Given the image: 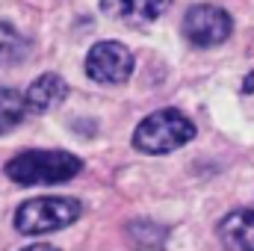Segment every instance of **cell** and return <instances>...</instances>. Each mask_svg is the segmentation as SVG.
Listing matches in <instances>:
<instances>
[{
  "instance_id": "11",
  "label": "cell",
  "mask_w": 254,
  "mask_h": 251,
  "mask_svg": "<svg viewBox=\"0 0 254 251\" xmlns=\"http://www.w3.org/2000/svg\"><path fill=\"white\" fill-rule=\"evenodd\" d=\"M18 51H21V36L9 24H0V60H9Z\"/></svg>"
},
{
  "instance_id": "6",
  "label": "cell",
  "mask_w": 254,
  "mask_h": 251,
  "mask_svg": "<svg viewBox=\"0 0 254 251\" xmlns=\"http://www.w3.org/2000/svg\"><path fill=\"white\" fill-rule=\"evenodd\" d=\"M219 243L228 251H254V210H234L228 213L219 228Z\"/></svg>"
},
{
  "instance_id": "5",
  "label": "cell",
  "mask_w": 254,
  "mask_h": 251,
  "mask_svg": "<svg viewBox=\"0 0 254 251\" xmlns=\"http://www.w3.org/2000/svg\"><path fill=\"white\" fill-rule=\"evenodd\" d=\"M86 74L101 86L127 83L133 74V54L122 42H98L86 57Z\"/></svg>"
},
{
  "instance_id": "13",
  "label": "cell",
  "mask_w": 254,
  "mask_h": 251,
  "mask_svg": "<svg viewBox=\"0 0 254 251\" xmlns=\"http://www.w3.org/2000/svg\"><path fill=\"white\" fill-rule=\"evenodd\" d=\"M243 92H246V95H254V71L243 80Z\"/></svg>"
},
{
  "instance_id": "9",
  "label": "cell",
  "mask_w": 254,
  "mask_h": 251,
  "mask_svg": "<svg viewBox=\"0 0 254 251\" xmlns=\"http://www.w3.org/2000/svg\"><path fill=\"white\" fill-rule=\"evenodd\" d=\"M166 228L163 225H157V222H148V219H139V222H130L127 225V240H130V246L139 251H157L163 249V243H166Z\"/></svg>"
},
{
  "instance_id": "3",
  "label": "cell",
  "mask_w": 254,
  "mask_h": 251,
  "mask_svg": "<svg viewBox=\"0 0 254 251\" xmlns=\"http://www.w3.org/2000/svg\"><path fill=\"white\" fill-rule=\"evenodd\" d=\"M80 219V201L74 198H30L15 210V228L27 237L63 231Z\"/></svg>"
},
{
  "instance_id": "7",
  "label": "cell",
  "mask_w": 254,
  "mask_h": 251,
  "mask_svg": "<svg viewBox=\"0 0 254 251\" xmlns=\"http://www.w3.org/2000/svg\"><path fill=\"white\" fill-rule=\"evenodd\" d=\"M65 95H68V83H65L60 74H42L27 89L24 101H27V110L30 113H45V110H54L57 104H63Z\"/></svg>"
},
{
  "instance_id": "4",
  "label": "cell",
  "mask_w": 254,
  "mask_h": 251,
  "mask_svg": "<svg viewBox=\"0 0 254 251\" xmlns=\"http://www.w3.org/2000/svg\"><path fill=\"white\" fill-rule=\"evenodd\" d=\"M231 30H234L231 15L213 3H195L184 15V36L195 48H216V45L228 42Z\"/></svg>"
},
{
  "instance_id": "2",
  "label": "cell",
  "mask_w": 254,
  "mask_h": 251,
  "mask_svg": "<svg viewBox=\"0 0 254 251\" xmlns=\"http://www.w3.org/2000/svg\"><path fill=\"white\" fill-rule=\"evenodd\" d=\"M192 139H195V125L181 110L169 107V110H157L148 119H142L139 127L133 130L130 142H133L136 151L160 157V154H172V151L184 148Z\"/></svg>"
},
{
  "instance_id": "12",
  "label": "cell",
  "mask_w": 254,
  "mask_h": 251,
  "mask_svg": "<svg viewBox=\"0 0 254 251\" xmlns=\"http://www.w3.org/2000/svg\"><path fill=\"white\" fill-rule=\"evenodd\" d=\"M21 251H60L57 246H48V243H36V246H27V249Z\"/></svg>"
},
{
  "instance_id": "8",
  "label": "cell",
  "mask_w": 254,
  "mask_h": 251,
  "mask_svg": "<svg viewBox=\"0 0 254 251\" xmlns=\"http://www.w3.org/2000/svg\"><path fill=\"white\" fill-rule=\"evenodd\" d=\"M172 6V0H101V9L113 18H122L130 24H142V21H154L160 18L166 9Z\"/></svg>"
},
{
  "instance_id": "1",
  "label": "cell",
  "mask_w": 254,
  "mask_h": 251,
  "mask_svg": "<svg viewBox=\"0 0 254 251\" xmlns=\"http://www.w3.org/2000/svg\"><path fill=\"white\" fill-rule=\"evenodd\" d=\"M83 163L80 157L68 151H24L6 163V178L21 187H45V184H63L80 175Z\"/></svg>"
},
{
  "instance_id": "10",
  "label": "cell",
  "mask_w": 254,
  "mask_h": 251,
  "mask_svg": "<svg viewBox=\"0 0 254 251\" xmlns=\"http://www.w3.org/2000/svg\"><path fill=\"white\" fill-rule=\"evenodd\" d=\"M24 113H27L24 95L15 89H0V136L9 133L15 125H21Z\"/></svg>"
}]
</instances>
